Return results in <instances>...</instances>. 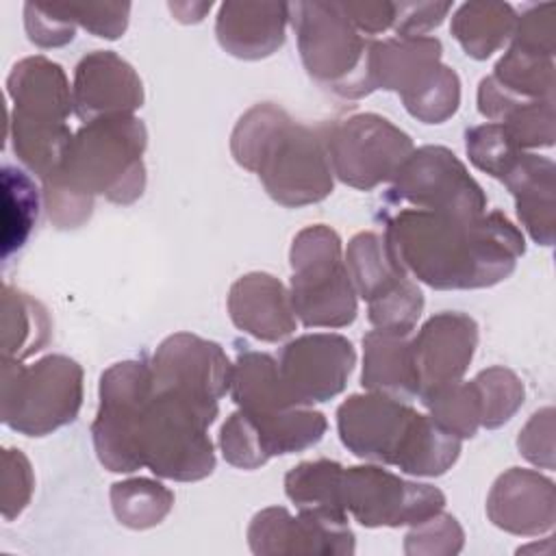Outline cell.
I'll return each instance as SVG.
<instances>
[{
  "label": "cell",
  "instance_id": "obj_1",
  "mask_svg": "<svg viewBox=\"0 0 556 556\" xmlns=\"http://www.w3.org/2000/svg\"><path fill=\"white\" fill-rule=\"evenodd\" d=\"M384 241L406 274L432 289H482L506 280L526 252L521 230L500 211L454 215L400 208Z\"/></svg>",
  "mask_w": 556,
  "mask_h": 556
},
{
  "label": "cell",
  "instance_id": "obj_2",
  "mask_svg": "<svg viewBox=\"0 0 556 556\" xmlns=\"http://www.w3.org/2000/svg\"><path fill=\"white\" fill-rule=\"evenodd\" d=\"M148 130L135 115H109L83 124L59 167L43 180V202L56 228L85 224L93 198L132 204L146 189Z\"/></svg>",
  "mask_w": 556,
  "mask_h": 556
},
{
  "label": "cell",
  "instance_id": "obj_3",
  "mask_svg": "<svg viewBox=\"0 0 556 556\" xmlns=\"http://www.w3.org/2000/svg\"><path fill=\"white\" fill-rule=\"evenodd\" d=\"M235 161L254 172L271 200L298 208L332 193V167L321 128L295 122L285 109L261 102L248 109L230 137Z\"/></svg>",
  "mask_w": 556,
  "mask_h": 556
},
{
  "label": "cell",
  "instance_id": "obj_4",
  "mask_svg": "<svg viewBox=\"0 0 556 556\" xmlns=\"http://www.w3.org/2000/svg\"><path fill=\"white\" fill-rule=\"evenodd\" d=\"M337 428L354 456L410 476H441L460 456L463 439L404 400L376 391L350 395L337 408Z\"/></svg>",
  "mask_w": 556,
  "mask_h": 556
},
{
  "label": "cell",
  "instance_id": "obj_5",
  "mask_svg": "<svg viewBox=\"0 0 556 556\" xmlns=\"http://www.w3.org/2000/svg\"><path fill=\"white\" fill-rule=\"evenodd\" d=\"M217 410V400L154 387L139 421L141 465L159 478L178 482L211 476L215 450L206 430Z\"/></svg>",
  "mask_w": 556,
  "mask_h": 556
},
{
  "label": "cell",
  "instance_id": "obj_6",
  "mask_svg": "<svg viewBox=\"0 0 556 556\" xmlns=\"http://www.w3.org/2000/svg\"><path fill=\"white\" fill-rule=\"evenodd\" d=\"M83 406V367L63 354H48L33 365L2 358L0 417L26 437H46L72 424Z\"/></svg>",
  "mask_w": 556,
  "mask_h": 556
},
{
  "label": "cell",
  "instance_id": "obj_7",
  "mask_svg": "<svg viewBox=\"0 0 556 556\" xmlns=\"http://www.w3.org/2000/svg\"><path fill=\"white\" fill-rule=\"evenodd\" d=\"M291 304L306 328H343L356 319L358 300L339 235L326 224L302 228L291 243Z\"/></svg>",
  "mask_w": 556,
  "mask_h": 556
},
{
  "label": "cell",
  "instance_id": "obj_8",
  "mask_svg": "<svg viewBox=\"0 0 556 556\" xmlns=\"http://www.w3.org/2000/svg\"><path fill=\"white\" fill-rule=\"evenodd\" d=\"M289 22L313 80L343 98L371 93L367 83L369 39L354 28L341 2H293L289 4Z\"/></svg>",
  "mask_w": 556,
  "mask_h": 556
},
{
  "label": "cell",
  "instance_id": "obj_9",
  "mask_svg": "<svg viewBox=\"0 0 556 556\" xmlns=\"http://www.w3.org/2000/svg\"><path fill=\"white\" fill-rule=\"evenodd\" d=\"M332 174L361 191L391 182L415 150L410 137L376 113H356L321 128Z\"/></svg>",
  "mask_w": 556,
  "mask_h": 556
},
{
  "label": "cell",
  "instance_id": "obj_10",
  "mask_svg": "<svg viewBox=\"0 0 556 556\" xmlns=\"http://www.w3.org/2000/svg\"><path fill=\"white\" fill-rule=\"evenodd\" d=\"M154 391L150 363L122 361L100 376V406L91 424L98 460L115 473L141 469L137 434L141 413Z\"/></svg>",
  "mask_w": 556,
  "mask_h": 556
},
{
  "label": "cell",
  "instance_id": "obj_11",
  "mask_svg": "<svg viewBox=\"0 0 556 556\" xmlns=\"http://www.w3.org/2000/svg\"><path fill=\"white\" fill-rule=\"evenodd\" d=\"M345 265L356 295L367 302L369 321L378 330L408 334L424 311V293L395 261L384 237L354 235L345 250Z\"/></svg>",
  "mask_w": 556,
  "mask_h": 556
},
{
  "label": "cell",
  "instance_id": "obj_12",
  "mask_svg": "<svg viewBox=\"0 0 556 556\" xmlns=\"http://www.w3.org/2000/svg\"><path fill=\"white\" fill-rule=\"evenodd\" d=\"M339 502L365 528L417 526L445 506V495L432 484L408 482L378 465L343 467Z\"/></svg>",
  "mask_w": 556,
  "mask_h": 556
},
{
  "label": "cell",
  "instance_id": "obj_13",
  "mask_svg": "<svg viewBox=\"0 0 556 556\" xmlns=\"http://www.w3.org/2000/svg\"><path fill=\"white\" fill-rule=\"evenodd\" d=\"M389 202L454 215L486 213V195L456 154L443 146H421L408 154L387 191Z\"/></svg>",
  "mask_w": 556,
  "mask_h": 556
},
{
  "label": "cell",
  "instance_id": "obj_14",
  "mask_svg": "<svg viewBox=\"0 0 556 556\" xmlns=\"http://www.w3.org/2000/svg\"><path fill=\"white\" fill-rule=\"evenodd\" d=\"M328 428L319 410L293 406L276 413L235 410L219 430L226 463L239 469H258L271 456L302 452L321 441Z\"/></svg>",
  "mask_w": 556,
  "mask_h": 556
},
{
  "label": "cell",
  "instance_id": "obj_15",
  "mask_svg": "<svg viewBox=\"0 0 556 556\" xmlns=\"http://www.w3.org/2000/svg\"><path fill=\"white\" fill-rule=\"evenodd\" d=\"M248 543L258 556H350L356 547L348 515L300 508L293 517L282 506L263 508L252 517Z\"/></svg>",
  "mask_w": 556,
  "mask_h": 556
},
{
  "label": "cell",
  "instance_id": "obj_16",
  "mask_svg": "<svg viewBox=\"0 0 556 556\" xmlns=\"http://www.w3.org/2000/svg\"><path fill=\"white\" fill-rule=\"evenodd\" d=\"M356 352L334 332H311L289 341L278 361L280 378L298 406L328 402L345 389Z\"/></svg>",
  "mask_w": 556,
  "mask_h": 556
},
{
  "label": "cell",
  "instance_id": "obj_17",
  "mask_svg": "<svg viewBox=\"0 0 556 556\" xmlns=\"http://www.w3.org/2000/svg\"><path fill=\"white\" fill-rule=\"evenodd\" d=\"M156 389H176L191 395L222 400L230 391L232 363L219 343L191 332L169 334L152 354Z\"/></svg>",
  "mask_w": 556,
  "mask_h": 556
},
{
  "label": "cell",
  "instance_id": "obj_18",
  "mask_svg": "<svg viewBox=\"0 0 556 556\" xmlns=\"http://www.w3.org/2000/svg\"><path fill=\"white\" fill-rule=\"evenodd\" d=\"M478 345V324L467 313L443 311L432 315L410 341L419 395L458 382Z\"/></svg>",
  "mask_w": 556,
  "mask_h": 556
},
{
  "label": "cell",
  "instance_id": "obj_19",
  "mask_svg": "<svg viewBox=\"0 0 556 556\" xmlns=\"http://www.w3.org/2000/svg\"><path fill=\"white\" fill-rule=\"evenodd\" d=\"M72 96L76 115L87 124L109 115H132L143 104V85L119 54L96 50L78 61Z\"/></svg>",
  "mask_w": 556,
  "mask_h": 556
},
{
  "label": "cell",
  "instance_id": "obj_20",
  "mask_svg": "<svg viewBox=\"0 0 556 556\" xmlns=\"http://www.w3.org/2000/svg\"><path fill=\"white\" fill-rule=\"evenodd\" d=\"M441 41L437 37H391L369 41V91H397L402 102L415 100L443 70Z\"/></svg>",
  "mask_w": 556,
  "mask_h": 556
},
{
  "label": "cell",
  "instance_id": "obj_21",
  "mask_svg": "<svg viewBox=\"0 0 556 556\" xmlns=\"http://www.w3.org/2000/svg\"><path fill=\"white\" fill-rule=\"evenodd\" d=\"M486 515L510 534L536 536L549 532L556 519L554 482L539 471L513 467L491 486Z\"/></svg>",
  "mask_w": 556,
  "mask_h": 556
},
{
  "label": "cell",
  "instance_id": "obj_22",
  "mask_svg": "<svg viewBox=\"0 0 556 556\" xmlns=\"http://www.w3.org/2000/svg\"><path fill=\"white\" fill-rule=\"evenodd\" d=\"M228 313L239 330L269 343L287 339L298 324L289 291L265 271H252L232 282Z\"/></svg>",
  "mask_w": 556,
  "mask_h": 556
},
{
  "label": "cell",
  "instance_id": "obj_23",
  "mask_svg": "<svg viewBox=\"0 0 556 556\" xmlns=\"http://www.w3.org/2000/svg\"><path fill=\"white\" fill-rule=\"evenodd\" d=\"M289 4L285 2H224L215 33L219 46L245 61L274 54L285 43Z\"/></svg>",
  "mask_w": 556,
  "mask_h": 556
},
{
  "label": "cell",
  "instance_id": "obj_24",
  "mask_svg": "<svg viewBox=\"0 0 556 556\" xmlns=\"http://www.w3.org/2000/svg\"><path fill=\"white\" fill-rule=\"evenodd\" d=\"M7 91L13 102L11 113L41 119L65 122L74 109L63 67L41 54L17 61L7 78Z\"/></svg>",
  "mask_w": 556,
  "mask_h": 556
},
{
  "label": "cell",
  "instance_id": "obj_25",
  "mask_svg": "<svg viewBox=\"0 0 556 556\" xmlns=\"http://www.w3.org/2000/svg\"><path fill=\"white\" fill-rule=\"evenodd\" d=\"M554 174L556 167L549 159L521 152L502 178L515 198L519 222L541 245L554 243Z\"/></svg>",
  "mask_w": 556,
  "mask_h": 556
},
{
  "label": "cell",
  "instance_id": "obj_26",
  "mask_svg": "<svg viewBox=\"0 0 556 556\" xmlns=\"http://www.w3.org/2000/svg\"><path fill=\"white\" fill-rule=\"evenodd\" d=\"M478 111L489 122L502 124L521 150L554 143V100H519L486 76L478 87Z\"/></svg>",
  "mask_w": 556,
  "mask_h": 556
},
{
  "label": "cell",
  "instance_id": "obj_27",
  "mask_svg": "<svg viewBox=\"0 0 556 556\" xmlns=\"http://www.w3.org/2000/svg\"><path fill=\"white\" fill-rule=\"evenodd\" d=\"M361 384L369 391L397 400L419 395V380L406 334L376 328L363 337Z\"/></svg>",
  "mask_w": 556,
  "mask_h": 556
},
{
  "label": "cell",
  "instance_id": "obj_28",
  "mask_svg": "<svg viewBox=\"0 0 556 556\" xmlns=\"http://www.w3.org/2000/svg\"><path fill=\"white\" fill-rule=\"evenodd\" d=\"M230 397L245 413H276L298 406L289 395L278 361L263 352H241L232 365Z\"/></svg>",
  "mask_w": 556,
  "mask_h": 556
},
{
  "label": "cell",
  "instance_id": "obj_29",
  "mask_svg": "<svg viewBox=\"0 0 556 556\" xmlns=\"http://www.w3.org/2000/svg\"><path fill=\"white\" fill-rule=\"evenodd\" d=\"M515 11L506 2H465L452 17V35L471 59H489L510 39Z\"/></svg>",
  "mask_w": 556,
  "mask_h": 556
},
{
  "label": "cell",
  "instance_id": "obj_30",
  "mask_svg": "<svg viewBox=\"0 0 556 556\" xmlns=\"http://www.w3.org/2000/svg\"><path fill=\"white\" fill-rule=\"evenodd\" d=\"M50 317L28 293L4 285L2 289V358L24 361L50 339Z\"/></svg>",
  "mask_w": 556,
  "mask_h": 556
},
{
  "label": "cell",
  "instance_id": "obj_31",
  "mask_svg": "<svg viewBox=\"0 0 556 556\" xmlns=\"http://www.w3.org/2000/svg\"><path fill=\"white\" fill-rule=\"evenodd\" d=\"M9 126L17 159L41 180L59 167L74 137L65 122H41L17 113L9 115Z\"/></svg>",
  "mask_w": 556,
  "mask_h": 556
},
{
  "label": "cell",
  "instance_id": "obj_32",
  "mask_svg": "<svg viewBox=\"0 0 556 556\" xmlns=\"http://www.w3.org/2000/svg\"><path fill=\"white\" fill-rule=\"evenodd\" d=\"M2 261H9L26 239L30 237L37 213H39V191L33 178L13 167H2Z\"/></svg>",
  "mask_w": 556,
  "mask_h": 556
},
{
  "label": "cell",
  "instance_id": "obj_33",
  "mask_svg": "<svg viewBox=\"0 0 556 556\" xmlns=\"http://www.w3.org/2000/svg\"><path fill=\"white\" fill-rule=\"evenodd\" d=\"M491 78L500 89L519 100H554V56L510 43Z\"/></svg>",
  "mask_w": 556,
  "mask_h": 556
},
{
  "label": "cell",
  "instance_id": "obj_34",
  "mask_svg": "<svg viewBox=\"0 0 556 556\" xmlns=\"http://www.w3.org/2000/svg\"><path fill=\"white\" fill-rule=\"evenodd\" d=\"M111 506L117 521L132 530L159 526L174 506V493L150 478H128L111 486Z\"/></svg>",
  "mask_w": 556,
  "mask_h": 556
},
{
  "label": "cell",
  "instance_id": "obj_35",
  "mask_svg": "<svg viewBox=\"0 0 556 556\" xmlns=\"http://www.w3.org/2000/svg\"><path fill=\"white\" fill-rule=\"evenodd\" d=\"M419 397L428 415L458 439H471L482 428V402L473 380L443 384Z\"/></svg>",
  "mask_w": 556,
  "mask_h": 556
},
{
  "label": "cell",
  "instance_id": "obj_36",
  "mask_svg": "<svg viewBox=\"0 0 556 556\" xmlns=\"http://www.w3.org/2000/svg\"><path fill=\"white\" fill-rule=\"evenodd\" d=\"M341 469V463L328 458L304 460L287 471L285 493L298 508H315L348 515L339 502Z\"/></svg>",
  "mask_w": 556,
  "mask_h": 556
},
{
  "label": "cell",
  "instance_id": "obj_37",
  "mask_svg": "<svg viewBox=\"0 0 556 556\" xmlns=\"http://www.w3.org/2000/svg\"><path fill=\"white\" fill-rule=\"evenodd\" d=\"M473 382L482 402V428L486 430L504 426L523 404V382L515 371L506 367L495 365L482 369Z\"/></svg>",
  "mask_w": 556,
  "mask_h": 556
},
{
  "label": "cell",
  "instance_id": "obj_38",
  "mask_svg": "<svg viewBox=\"0 0 556 556\" xmlns=\"http://www.w3.org/2000/svg\"><path fill=\"white\" fill-rule=\"evenodd\" d=\"M465 148L469 161L493 178H504L515 161L521 156V148L510 139L502 124L486 122L465 132Z\"/></svg>",
  "mask_w": 556,
  "mask_h": 556
},
{
  "label": "cell",
  "instance_id": "obj_39",
  "mask_svg": "<svg viewBox=\"0 0 556 556\" xmlns=\"http://www.w3.org/2000/svg\"><path fill=\"white\" fill-rule=\"evenodd\" d=\"M463 528L452 515L437 513L426 521L413 526L406 534L404 552L406 554H428V556H447L463 549Z\"/></svg>",
  "mask_w": 556,
  "mask_h": 556
},
{
  "label": "cell",
  "instance_id": "obj_40",
  "mask_svg": "<svg viewBox=\"0 0 556 556\" xmlns=\"http://www.w3.org/2000/svg\"><path fill=\"white\" fill-rule=\"evenodd\" d=\"M24 26L28 39L39 48H59L74 39L76 24L61 2H26Z\"/></svg>",
  "mask_w": 556,
  "mask_h": 556
},
{
  "label": "cell",
  "instance_id": "obj_41",
  "mask_svg": "<svg viewBox=\"0 0 556 556\" xmlns=\"http://www.w3.org/2000/svg\"><path fill=\"white\" fill-rule=\"evenodd\" d=\"M35 476L22 450H2V517L15 519L30 502Z\"/></svg>",
  "mask_w": 556,
  "mask_h": 556
},
{
  "label": "cell",
  "instance_id": "obj_42",
  "mask_svg": "<svg viewBox=\"0 0 556 556\" xmlns=\"http://www.w3.org/2000/svg\"><path fill=\"white\" fill-rule=\"evenodd\" d=\"M554 9H556L554 2H543L521 13V17L515 20L510 43L536 54L554 56L556 52Z\"/></svg>",
  "mask_w": 556,
  "mask_h": 556
},
{
  "label": "cell",
  "instance_id": "obj_43",
  "mask_svg": "<svg viewBox=\"0 0 556 556\" xmlns=\"http://www.w3.org/2000/svg\"><path fill=\"white\" fill-rule=\"evenodd\" d=\"M63 11L72 17L74 24L87 28L91 35L102 39H117L128 26V2H61Z\"/></svg>",
  "mask_w": 556,
  "mask_h": 556
},
{
  "label": "cell",
  "instance_id": "obj_44",
  "mask_svg": "<svg viewBox=\"0 0 556 556\" xmlns=\"http://www.w3.org/2000/svg\"><path fill=\"white\" fill-rule=\"evenodd\" d=\"M554 410L547 406L530 417L526 428L519 432L517 445L519 452L539 467L552 469L554 467Z\"/></svg>",
  "mask_w": 556,
  "mask_h": 556
},
{
  "label": "cell",
  "instance_id": "obj_45",
  "mask_svg": "<svg viewBox=\"0 0 556 556\" xmlns=\"http://www.w3.org/2000/svg\"><path fill=\"white\" fill-rule=\"evenodd\" d=\"M450 9V2H395L393 30L397 37H424L443 22Z\"/></svg>",
  "mask_w": 556,
  "mask_h": 556
},
{
  "label": "cell",
  "instance_id": "obj_46",
  "mask_svg": "<svg viewBox=\"0 0 556 556\" xmlns=\"http://www.w3.org/2000/svg\"><path fill=\"white\" fill-rule=\"evenodd\" d=\"M341 7L358 33L380 35V33L393 28L395 2L363 0V2H341Z\"/></svg>",
  "mask_w": 556,
  "mask_h": 556
},
{
  "label": "cell",
  "instance_id": "obj_47",
  "mask_svg": "<svg viewBox=\"0 0 556 556\" xmlns=\"http://www.w3.org/2000/svg\"><path fill=\"white\" fill-rule=\"evenodd\" d=\"M211 2H200V4H195V2H185V4H178V2H172L169 4V9H172V13L180 20V22H200L202 17H204V13L206 11H211Z\"/></svg>",
  "mask_w": 556,
  "mask_h": 556
}]
</instances>
